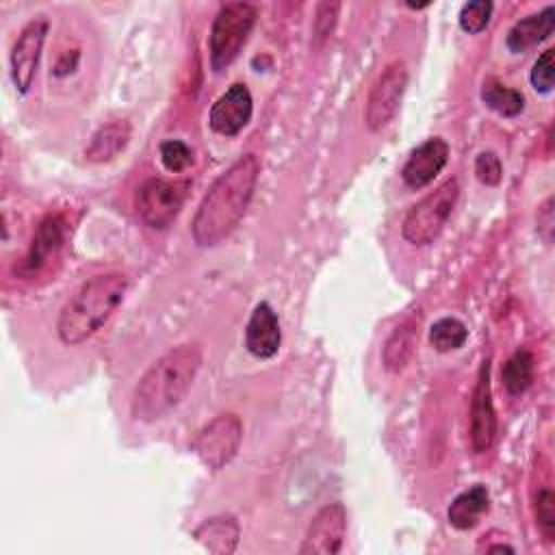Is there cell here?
Returning a JSON list of instances; mask_svg holds the SVG:
<instances>
[{
	"mask_svg": "<svg viewBox=\"0 0 555 555\" xmlns=\"http://www.w3.org/2000/svg\"><path fill=\"white\" fill-rule=\"evenodd\" d=\"M260 173L256 154H243L232 163L202 197L191 234L199 247H215L228 238L245 217Z\"/></svg>",
	"mask_w": 555,
	"mask_h": 555,
	"instance_id": "6da1fadb",
	"label": "cell"
},
{
	"mask_svg": "<svg viewBox=\"0 0 555 555\" xmlns=\"http://www.w3.org/2000/svg\"><path fill=\"white\" fill-rule=\"evenodd\" d=\"M197 345H178L156 358L141 375L130 399V414L137 423H154L182 403L199 371Z\"/></svg>",
	"mask_w": 555,
	"mask_h": 555,
	"instance_id": "7a4b0ae2",
	"label": "cell"
},
{
	"mask_svg": "<svg viewBox=\"0 0 555 555\" xmlns=\"http://www.w3.org/2000/svg\"><path fill=\"white\" fill-rule=\"evenodd\" d=\"M128 291L124 273H98L89 278L63 306L56 334L63 345L76 347L91 338L119 308Z\"/></svg>",
	"mask_w": 555,
	"mask_h": 555,
	"instance_id": "3957f363",
	"label": "cell"
},
{
	"mask_svg": "<svg viewBox=\"0 0 555 555\" xmlns=\"http://www.w3.org/2000/svg\"><path fill=\"white\" fill-rule=\"evenodd\" d=\"M258 11L249 2H228L223 4L210 26L208 35V52H210V69L215 74L223 72L243 50Z\"/></svg>",
	"mask_w": 555,
	"mask_h": 555,
	"instance_id": "277c9868",
	"label": "cell"
},
{
	"mask_svg": "<svg viewBox=\"0 0 555 555\" xmlns=\"http://www.w3.org/2000/svg\"><path fill=\"white\" fill-rule=\"evenodd\" d=\"M460 197V184L455 178L444 180L440 186L429 191L423 199H418L401 223V234L408 243L423 247L434 243V238L442 232L449 221Z\"/></svg>",
	"mask_w": 555,
	"mask_h": 555,
	"instance_id": "5b68a950",
	"label": "cell"
},
{
	"mask_svg": "<svg viewBox=\"0 0 555 555\" xmlns=\"http://www.w3.org/2000/svg\"><path fill=\"white\" fill-rule=\"evenodd\" d=\"M191 182L147 178L141 182L134 195V208L139 219L152 230H165L182 210Z\"/></svg>",
	"mask_w": 555,
	"mask_h": 555,
	"instance_id": "8992f818",
	"label": "cell"
},
{
	"mask_svg": "<svg viewBox=\"0 0 555 555\" xmlns=\"http://www.w3.org/2000/svg\"><path fill=\"white\" fill-rule=\"evenodd\" d=\"M241 440V418L236 414H219L195 434L191 449L208 470H221L236 455Z\"/></svg>",
	"mask_w": 555,
	"mask_h": 555,
	"instance_id": "52a82bcc",
	"label": "cell"
},
{
	"mask_svg": "<svg viewBox=\"0 0 555 555\" xmlns=\"http://www.w3.org/2000/svg\"><path fill=\"white\" fill-rule=\"evenodd\" d=\"M408 87V65L403 61H392L382 69L377 80L373 82L366 106H364V124L371 132H377L390 124L397 115L403 93Z\"/></svg>",
	"mask_w": 555,
	"mask_h": 555,
	"instance_id": "ba28073f",
	"label": "cell"
},
{
	"mask_svg": "<svg viewBox=\"0 0 555 555\" xmlns=\"http://www.w3.org/2000/svg\"><path fill=\"white\" fill-rule=\"evenodd\" d=\"M48 35V20L35 17L30 20L17 35L11 54H9V67H11V80L20 93H28L33 87L41 50Z\"/></svg>",
	"mask_w": 555,
	"mask_h": 555,
	"instance_id": "9c48e42d",
	"label": "cell"
},
{
	"mask_svg": "<svg viewBox=\"0 0 555 555\" xmlns=\"http://www.w3.org/2000/svg\"><path fill=\"white\" fill-rule=\"evenodd\" d=\"M347 535V509L343 503L323 505L310 520L304 542L299 546L301 555H336L343 548Z\"/></svg>",
	"mask_w": 555,
	"mask_h": 555,
	"instance_id": "30bf717a",
	"label": "cell"
},
{
	"mask_svg": "<svg viewBox=\"0 0 555 555\" xmlns=\"http://www.w3.org/2000/svg\"><path fill=\"white\" fill-rule=\"evenodd\" d=\"M496 438V412L490 386V360H483L477 373L470 399V447L475 453L492 449Z\"/></svg>",
	"mask_w": 555,
	"mask_h": 555,
	"instance_id": "8fae6325",
	"label": "cell"
},
{
	"mask_svg": "<svg viewBox=\"0 0 555 555\" xmlns=\"http://www.w3.org/2000/svg\"><path fill=\"white\" fill-rule=\"evenodd\" d=\"M254 113V98L247 85H230L210 106L208 126L221 137H236L249 121Z\"/></svg>",
	"mask_w": 555,
	"mask_h": 555,
	"instance_id": "7c38bea8",
	"label": "cell"
},
{
	"mask_svg": "<svg viewBox=\"0 0 555 555\" xmlns=\"http://www.w3.org/2000/svg\"><path fill=\"white\" fill-rule=\"evenodd\" d=\"M449 160V145L442 137H429L421 145H416L403 169H401V180L408 189H423L427 186L447 165Z\"/></svg>",
	"mask_w": 555,
	"mask_h": 555,
	"instance_id": "4fadbf2b",
	"label": "cell"
},
{
	"mask_svg": "<svg viewBox=\"0 0 555 555\" xmlns=\"http://www.w3.org/2000/svg\"><path fill=\"white\" fill-rule=\"evenodd\" d=\"M65 230H67V223L59 212H50L39 221L33 234L30 247L20 264V273L24 278H33L50 260V256L59 251V247L65 241Z\"/></svg>",
	"mask_w": 555,
	"mask_h": 555,
	"instance_id": "5bb4252c",
	"label": "cell"
},
{
	"mask_svg": "<svg viewBox=\"0 0 555 555\" xmlns=\"http://www.w3.org/2000/svg\"><path fill=\"white\" fill-rule=\"evenodd\" d=\"M280 343H282V332H280L278 314L267 301H260L249 314V321L245 327V347L251 356L260 360H269L278 353Z\"/></svg>",
	"mask_w": 555,
	"mask_h": 555,
	"instance_id": "9a60e30c",
	"label": "cell"
},
{
	"mask_svg": "<svg viewBox=\"0 0 555 555\" xmlns=\"http://www.w3.org/2000/svg\"><path fill=\"white\" fill-rule=\"evenodd\" d=\"M553 26H555V9L548 4L538 13H531L522 20H518L505 37V46L509 52L520 54L538 43H542L544 39H548L553 35Z\"/></svg>",
	"mask_w": 555,
	"mask_h": 555,
	"instance_id": "2e32d148",
	"label": "cell"
},
{
	"mask_svg": "<svg viewBox=\"0 0 555 555\" xmlns=\"http://www.w3.org/2000/svg\"><path fill=\"white\" fill-rule=\"evenodd\" d=\"M193 538L215 555H230L238 546L241 538V527L238 520L230 514H219L210 516L204 522H199L193 531Z\"/></svg>",
	"mask_w": 555,
	"mask_h": 555,
	"instance_id": "e0dca14e",
	"label": "cell"
},
{
	"mask_svg": "<svg viewBox=\"0 0 555 555\" xmlns=\"http://www.w3.org/2000/svg\"><path fill=\"white\" fill-rule=\"evenodd\" d=\"M130 134H132V128L126 119H113L100 126L85 150V158L98 165L111 163L126 150V145L130 143Z\"/></svg>",
	"mask_w": 555,
	"mask_h": 555,
	"instance_id": "ac0fdd59",
	"label": "cell"
},
{
	"mask_svg": "<svg viewBox=\"0 0 555 555\" xmlns=\"http://www.w3.org/2000/svg\"><path fill=\"white\" fill-rule=\"evenodd\" d=\"M488 509H490V492L483 483H475L451 501L447 509V518L451 527L460 531H468L475 525H479V520L483 518V514H488Z\"/></svg>",
	"mask_w": 555,
	"mask_h": 555,
	"instance_id": "d6986e66",
	"label": "cell"
},
{
	"mask_svg": "<svg viewBox=\"0 0 555 555\" xmlns=\"http://www.w3.org/2000/svg\"><path fill=\"white\" fill-rule=\"evenodd\" d=\"M416 336H418V332H416V323L412 319L403 321L401 325H397L392 330V334L384 343V351H382V360L388 371H401L408 364V360L412 358L414 345H416Z\"/></svg>",
	"mask_w": 555,
	"mask_h": 555,
	"instance_id": "ffe728a7",
	"label": "cell"
},
{
	"mask_svg": "<svg viewBox=\"0 0 555 555\" xmlns=\"http://www.w3.org/2000/svg\"><path fill=\"white\" fill-rule=\"evenodd\" d=\"M481 102L503 117H516L525 108V95L494 76H488L481 82Z\"/></svg>",
	"mask_w": 555,
	"mask_h": 555,
	"instance_id": "44dd1931",
	"label": "cell"
},
{
	"mask_svg": "<svg viewBox=\"0 0 555 555\" xmlns=\"http://www.w3.org/2000/svg\"><path fill=\"white\" fill-rule=\"evenodd\" d=\"M501 382L512 397L527 392L533 382V353L525 347L516 349L501 369Z\"/></svg>",
	"mask_w": 555,
	"mask_h": 555,
	"instance_id": "7402d4cb",
	"label": "cell"
},
{
	"mask_svg": "<svg viewBox=\"0 0 555 555\" xmlns=\"http://www.w3.org/2000/svg\"><path fill=\"white\" fill-rule=\"evenodd\" d=\"M468 338V327L455 317H442L429 327V343L436 351H453L460 349Z\"/></svg>",
	"mask_w": 555,
	"mask_h": 555,
	"instance_id": "603a6c76",
	"label": "cell"
},
{
	"mask_svg": "<svg viewBox=\"0 0 555 555\" xmlns=\"http://www.w3.org/2000/svg\"><path fill=\"white\" fill-rule=\"evenodd\" d=\"M535 527L546 542L555 540V494L548 486H540L533 494Z\"/></svg>",
	"mask_w": 555,
	"mask_h": 555,
	"instance_id": "cb8c5ba5",
	"label": "cell"
},
{
	"mask_svg": "<svg viewBox=\"0 0 555 555\" xmlns=\"http://www.w3.org/2000/svg\"><path fill=\"white\" fill-rule=\"evenodd\" d=\"M492 9L494 4L490 0H473V2H466L460 11V28L468 35H477L481 33L488 24H490V17H492Z\"/></svg>",
	"mask_w": 555,
	"mask_h": 555,
	"instance_id": "d4e9b609",
	"label": "cell"
},
{
	"mask_svg": "<svg viewBox=\"0 0 555 555\" xmlns=\"http://www.w3.org/2000/svg\"><path fill=\"white\" fill-rule=\"evenodd\" d=\"M158 154H160L163 167L171 173H180L193 163V150L180 139L163 141L158 147Z\"/></svg>",
	"mask_w": 555,
	"mask_h": 555,
	"instance_id": "484cf974",
	"label": "cell"
},
{
	"mask_svg": "<svg viewBox=\"0 0 555 555\" xmlns=\"http://www.w3.org/2000/svg\"><path fill=\"white\" fill-rule=\"evenodd\" d=\"M529 80H531V87L538 91V93H551L553 91V82H555V50L548 48L544 50L533 67H531V74H529Z\"/></svg>",
	"mask_w": 555,
	"mask_h": 555,
	"instance_id": "4316f807",
	"label": "cell"
},
{
	"mask_svg": "<svg viewBox=\"0 0 555 555\" xmlns=\"http://www.w3.org/2000/svg\"><path fill=\"white\" fill-rule=\"evenodd\" d=\"M475 176L486 186L501 184L503 167H501L499 156L494 152H479L475 158Z\"/></svg>",
	"mask_w": 555,
	"mask_h": 555,
	"instance_id": "83f0119b",
	"label": "cell"
},
{
	"mask_svg": "<svg viewBox=\"0 0 555 555\" xmlns=\"http://www.w3.org/2000/svg\"><path fill=\"white\" fill-rule=\"evenodd\" d=\"M338 11H340L338 2H321L317 7V15H314V39H317V43H321L330 37V33L336 26Z\"/></svg>",
	"mask_w": 555,
	"mask_h": 555,
	"instance_id": "f1b7e54d",
	"label": "cell"
},
{
	"mask_svg": "<svg viewBox=\"0 0 555 555\" xmlns=\"http://www.w3.org/2000/svg\"><path fill=\"white\" fill-rule=\"evenodd\" d=\"M553 230H555V212H553V197H546L542 206L538 208V232L540 236L551 243L553 241Z\"/></svg>",
	"mask_w": 555,
	"mask_h": 555,
	"instance_id": "f546056e",
	"label": "cell"
},
{
	"mask_svg": "<svg viewBox=\"0 0 555 555\" xmlns=\"http://www.w3.org/2000/svg\"><path fill=\"white\" fill-rule=\"evenodd\" d=\"M76 63H78V54L69 59V52H63V54L59 56L56 65H54V74H56V76H65V74H69V72H74Z\"/></svg>",
	"mask_w": 555,
	"mask_h": 555,
	"instance_id": "4dcf8cb0",
	"label": "cell"
},
{
	"mask_svg": "<svg viewBox=\"0 0 555 555\" xmlns=\"http://www.w3.org/2000/svg\"><path fill=\"white\" fill-rule=\"evenodd\" d=\"M501 551L514 553V546H509V544H488L486 546V553H501Z\"/></svg>",
	"mask_w": 555,
	"mask_h": 555,
	"instance_id": "1f68e13d",
	"label": "cell"
}]
</instances>
